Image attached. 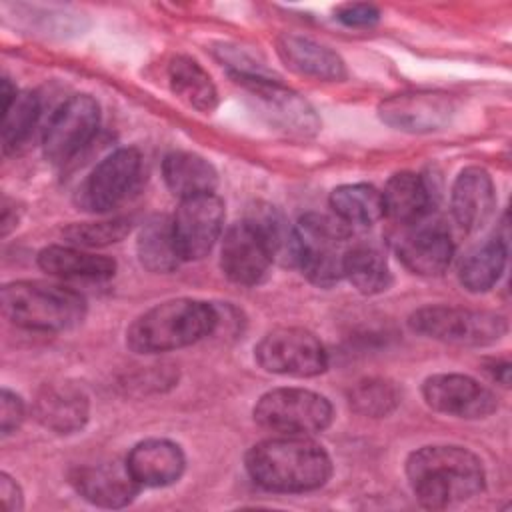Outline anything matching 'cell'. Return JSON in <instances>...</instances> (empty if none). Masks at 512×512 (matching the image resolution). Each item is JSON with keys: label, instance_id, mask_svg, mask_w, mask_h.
I'll return each instance as SVG.
<instances>
[{"label": "cell", "instance_id": "30", "mask_svg": "<svg viewBox=\"0 0 512 512\" xmlns=\"http://www.w3.org/2000/svg\"><path fill=\"white\" fill-rule=\"evenodd\" d=\"M330 208L348 226H370L384 216L382 192L372 184H342L334 188Z\"/></svg>", "mask_w": 512, "mask_h": 512}, {"label": "cell", "instance_id": "2", "mask_svg": "<svg viewBox=\"0 0 512 512\" xmlns=\"http://www.w3.org/2000/svg\"><path fill=\"white\" fill-rule=\"evenodd\" d=\"M250 478L270 492H310L332 474L328 452L310 436H276L254 444L246 454Z\"/></svg>", "mask_w": 512, "mask_h": 512}, {"label": "cell", "instance_id": "13", "mask_svg": "<svg viewBox=\"0 0 512 512\" xmlns=\"http://www.w3.org/2000/svg\"><path fill=\"white\" fill-rule=\"evenodd\" d=\"M238 80L248 88L260 114L270 124L298 136H310L318 130L320 122L312 106L278 80H272L270 76H246Z\"/></svg>", "mask_w": 512, "mask_h": 512}, {"label": "cell", "instance_id": "16", "mask_svg": "<svg viewBox=\"0 0 512 512\" xmlns=\"http://www.w3.org/2000/svg\"><path fill=\"white\" fill-rule=\"evenodd\" d=\"M76 492L94 506L122 508L140 492V484L130 474L126 462H102L80 466L70 474Z\"/></svg>", "mask_w": 512, "mask_h": 512}, {"label": "cell", "instance_id": "24", "mask_svg": "<svg viewBox=\"0 0 512 512\" xmlns=\"http://www.w3.org/2000/svg\"><path fill=\"white\" fill-rule=\"evenodd\" d=\"M246 220L258 230L262 236L272 262L280 266H298L300 244L296 226L288 222V218L280 212V208L272 204H254L246 216Z\"/></svg>", "mask_w": 512, "mask_h": 512}, {"label": "cell", "instance_id": "27", "mask_svg": "<svg viewBox=\"0 0 512 512\" xmlns=\"http://www.w3.org/2000/svg\"><path fill=\"white\" fill-rule=\"evenodd\" d=\"M172 92L198 112H212L218 102L216 86L210 74L190 56L178 54L168 64Z\"/></svg>", "mask_w": 512, "mask_h": 512}, {"label": "cell", "instance_id": "29", "mask_svg": "<svg viewBox=\"0 0 512 512\" xmlns=\"http://www.w3.org/2000/svg\"><path fill=\"white\" fill-rule=\"evenodd\" d=\"M344 278L366 296L386 292L392 284V274L382 252L368 244H354L344 258Z\"/></svg>", "mask_w": 512, "mask_h": 512}, {"label": "cell", "instance_id": "11", "mask_svg": "<svg viewBox=\"0 0 512 512\" xmlns=\"http://www.w3.org/2000/svg\"><path fill=\"white\" fill-rule=\"evenodd\" d=\"M172 228L182 260H200L222 234L224 202L214 192L184 198L172 216Z\"/></svg>", "mask_w": 512, "mask_h": 512}, {"label": "cell", "instance_id": "18", "mask_svg": "<svg viewBox=\"0 0 512 512\" xmlns=\"http://www.w3.org/2000/svg\"><path fill=\"white\" fill-rule=\"evenodd\" d=\"M38 422L56 434H74L84 428L90 414L88 396L70 382L44 384L34 400Z\"/></svg>", "mask_w": 512, "mask_h": 512}, {"label": "cell", "instance_id": "33", "mask_svg": "<svg viewBox=\"0 0 512 512\" xmlns=\"http://www.w3.org/2000/svg\"><path fill=\"white\" fill-rule=\"evenodd\" d=\"M130 232V222L116 218V220H106V222H80L72 224L64 230V238L72 246H106L120 242L126 234Z\"/></svg>", "mask_w": 512, "mask_h": 512}, {"label": "cell", "instance_id": "35", "mask_svg": "<svg viewBox=\"0 0 512 512\" xmlns=\"http://www.w3.org/2000/svg\"><path fill=\"white\" fill-rule=\"evenodd\" d=\"M24 420V402L18 394L2 388L0 394V430L2 436L12 434Z\"/></svg>", "mask_w": 512, "mask_h": 512}, {"label": "cell", "instance_id": "28", "mask_svg": "<svg viewBox=\"0 0 512 512\" xmlns=\"http://www.w3.org/2000/svg\"><path fill=\"white\" fill-rule=\"evenodd\" d=\"M506 266V242L498 236L472 248L460 262V284L474 294L488 292L502 276Z\"/></svg>", "mask_w": 512, "mask_h": 512}, {"label": "cell", "instance_id": "36", "mask_svg": "<svg viewBox=\"0 0 512 512\" xmlns=\"http://www.w3.org/2000/svg\"><path fill=\"white\" fill-rule=\"evenodd\" d=\"M0 496H2V502H4L6 510L14 512V510L22 508V490L16 484V480H12L4 472L0 474Z\"/></svg>", "mask_w": 512, "mask_h": 512}, {"label": "cell", "instance_id": "4", "mask_svg": "<svg viewBox=\"0 0 512 512\" xmlns=\"http://www.w3.org/2000/svg\"><path fill=\"white\" fill-rule=\"evenodd\" d=\"M0 302L6 320L34 332L70 330L86 316V300L78 292L36 280L6 284Z\"/></svg>", "mask_w": 512, "mask_h": 512}, {"label": "cell", "instance_id": "20", "mask_svg": "<svg viewBox=\"0 0 512 512\" xmlns=\"http://www.w3.org/2000/svg\"><path fill=\"white\" fill-rule=\"evenodd\" d=\"M400 262L418 276H440L452 262L454 244L440 224L418 226L404 234L396 246Z\"/></svg>", "mask_w": 512, "mask_h": 512}, {"label": "cell", "instance_id": "6", "mask_svg": "<svg viewBox=\"0 0 512 512\" xmlns=\"http://www.w3.org/2000/svg\"><path fill=\"white\" fill-rule=\"evenodd\" d=\"M408 324L416 334L456 346H490L508 332L502 314L444 304L418 308Z\"/></svg>", "mask_w": 512, "mask_h": 512}, {"label": "cell", "instance_id": "5", "mask_svg": "<svg viewBox=\"0 0 512 512\" xmlns=\"http://www.w3.org/2000/svg\"><path fill=\"white\" fill-rule=\"evenodd\" d=\"M298 268L316 286L328 288L344 278V258L350 248V226L336 216L308 212L298 224Z\"/></svg>", "mask_w": 512, "mask_h": 512}, {"label": "cell", "instance_id": "1", "mask_svg": "<svg viewBox=\"0 0 512 512\" xmlns=\"http://www.w3.org/2000/svg\"><path fill=\"white\" fill-rule=\"evenodd\" d=\"M408 484L424 508L442 510L468 502L484 490L480 458L462 446H422L406 460Z\"/></svg>", "mask_w": 512, "mask_h": 512}, {"label": "cell", "instance_id": "22", "mask_svg": "<svg viewBox=\"0 0 512 512\" xmlns=\"http://www.w3.org/2000/svg\"><path fill=\"white\" fill-rule=\"evenodd\" d=\"M162 176L168 190L180 200L212 194L218 184L216 168L200 154L194 152H170L162 162Z\"/></svg>", "mask_w": 512, "mask_h": 512}, {"label": "cell", "instance_id": "14", "mask_svg": "<svg viewBox=\"0 0 512 512\" xmlns=\"http://www.w3.org/2000/svg\"><path fill=\"white\" fill-rule=\"evenodd\" d=\"M270 264L272 256L262 236L246 218L224 232L220 266L228 280L242 286L260 284L266 278Z\"/></svg>", "mask_w": 512, "mask_h": 512}, {"label": "cell", "instance_id": "15", "mask_svg": "<svg viewBox=\"0 0 512 512\" xmlns=\"http://www.w3.org/2000/svg\"><path fill=\"white\" fill-rule=\"evenodd\" d=\"M380 118L404 132H432L450 122L452 100L436 92H408L384 100L378 108Z\"/></svg>", "mask_w": 512, "mask_h": 512}, {"label": "cell", "instance_id": "32", "mask_svg": "<svg viewBox=\"0 0 512 512\" xmlns=\"http://www.w3.org/2000/svg\"><path fill=\"white\" fill-rule=\"evenodd\" d=\"M350 406L362 414L372 418L388 416L400 402V392L394 382L384 378H368L358 382L348 394Z\"/></svg>", "mask_w": 512, "mask_h": 512}, {"label": "cell", "instance_id": "31", "mask_svg": "<svg viewBox=\"0 0 512 512\" xmlns=\"http://www.w3.org/2000/svg\"><path fill=\"white\" fill-rule=\"evenodd\" d=\"M40 116V102L32 92H18L12 104L2 110V148L16 150L32 132Z\"/></svg>", "mask_w": 512, "mask_h": 512}, {"label": "cell", "instance_id": "10", "mask_svg": "<svg viewBox=\"0 0 512 512\" xmlns=\"http://www.w3.org/2000/svg\"><path fill=\"white\" fill-rule=\"evenodd\" d=\"M142 156L136 148H118L108 154L78 188V204L88 212L116 208L138 184Z\"/></svg>", "mask_w": 512, "mask_h": 512}, {"label": "cell", "instance_id": "19", "mask_svg": "<svg viewBox=\"0 0 512 512\" xmlns=\"http://www.w3.org/2000/svg\"><path fill=\"white\" fill-rule=\"evenodd\" d=\"M126 466L140 486L160 488L174 484L186 466L182 448L166 438L138 442L126 456Z\"/></svg>", "mask_w": 512, "mask_h": 512}, {"label": "cell", "instance_id": "7", "mask_svg": "<svg viewBox=\"0 0 512 512\" xmlns=\"http://www.w3.org/2000/svg\"><path fill=\"white\" fill-rule=\"evenodd\" d=\"M254 420L280 436H310L330 426L332 404L306 388H274L258 398Z\"/></svg>", "mask_w": 512, "mask_h": 512}, {"label": "cell", "instance_id": "17", "mask_svg": "<svg viewBox=\"0 0 512 512\" xmlns=\"http://www.w3.org/2000/svg\"><path fill=\"white\" fill-rule=\"evenodd\" d=\"M496 208L492 176L480 166L464 168L452 186V216L466 232H478L488 224Z\"/></svg>", "mask_w": 512, "mask_h": 512}, {"label": "cell", "instance_id": "25", "mask_svg": "<svg viewBox=\"0 0 512 512\" xmlns=\"http://www.w3.org/2000/svg\"><path fill=\"white\" fill-rule=\"evenodd\" d=\"M384 216L398 224H418L430 208V190L422 176L398 172L390 176L382 192Z\"/></svg>", "mask_w": 512, "mask_h": 512}, {"label": "cell", "instance_id": "8", "mask_svg": "<svg viewBox=\"0 0 512 512\" xmlns=\"http://www.w3.org/2000/svg\"><path fill=\"white\" fill-rule=\"evenodd\" d=\"M256 362L272 374L310 378L328 368V354L322 342L304 328L284 326L270 330L254 348Z\"/></svg>", "mask_w": 512, "mask_h": 512}, {"label": "cell", "instance_id": "21", "mask_svg": "<svg viewBox=\"0 0 512 512\" xmlns=\"http://www.w3.org/2000/svg\"><path fill=\"white\" fill-rule=\"evenodd\" d=\"M282 62L302 74L324 82H336L346 78L344 60L324 44L300 34H282L276 42Z\"/></svg>", "mask_w": 512, "mask_h": 512}, {"label": "cell", "instance_id": "23", "mask_svg": "<svg viewBox=\"0 0 512 512\" xmlns=\"http://www.w3.org/2000/svg\"><path fill=\"white\" fill-rule=\"evenodd\" d=\"M38 266L52 276L82 280H106L116 272L112 258L86 252L78 246H46L38 254Z\"/></svg>", "mask_w": 512, "mask_h": 512}, {"label": "cell", "instance_id": "9", "mask_svg": "<svg viewBox=\"0 0 512 512\" xmlns=\"http://www.w3.org/2000/svg\"><path fill=\"white\" fill-rule=\"evenodd\" d=\"M100 106L88 94L70 96L48 120L42 150L48 162L64 164L72 160L96 134Z\"/></svg>", "mask_w": 512, "mask_h": 512}, {"label": "cell", "instance_id": "12", "mask_svg": "<svg viewBox=\"0 0 512 512\" xmlns=\"http://www.w3.org/2000/svg\"><path fill=\"white\" fill-rule=\"evenodd\" d=\"M426 404L448 416L478 420L498 408L496 394L466 374H432L422 384Z\"/></svg>", "mask_w": 512, "mask_h": 512}, {"label": "cell", "instance_id": "34", "mask_svg": "<svg viewBox=\"0 0 512 512\" xmlns=\"http://www.w3.org/2000/svg\"><path fill=\"white\" fill-rule=\"evenodd\" d=\"M336 18L350 28H366L372 26L380 20V10L374 4H366V2H350V4H342L336 10Z\"/></svg>", "mask_w": 512, "mask_h": 512}, {"label": "cell", "instance_id": "37", "mask_svg": "<svg viewBox=\"0 0 512 512\" xmlns=\"http://www.w3.org/2000/svg\"><path fill=\"white\" fill-rule=\"evenodd\" d=\"M488 372H490V376L494 378V380H498L502 386H508V382H510V364L508 362H492V364H488V368H486Z\"/></svg>", "mask_w": 512, "mask_h": 512}, {"label": "cell", "instance_id": "3", "mask_svg": "<svg viewBox=\"0 0 512 512\" xmlns=\"http://www.w3.org/2000/svg\"><path fill=\"white\" fill-rule=\"evenodd\" d=\"M218 306L194 298H174L142 312L126 330V344L136 354L170 352L212 336Z\"/></svg>", "mask_w": 512, "mask_h": 512}, {"label": "cell", "instance_id": "26", "mask_svg": "<svg viewBox=\"0 0 512 512\" xmlns=\"http://www.w3.org/2000/svg\"><path fill=\"white\" fill-rule=\"evenodd\" d=\"M136 252L140 264L154 274H168L176 270L184 260L180 256L172 218L160 214L146 220L136 240Z\"/></svg>", "mask_w": 512, "mask_h": 512}]
</instances>
